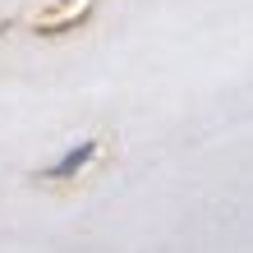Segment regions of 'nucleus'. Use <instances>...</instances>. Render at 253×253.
I'll return each mask as SVG.
<instances>
[]
</instances>
